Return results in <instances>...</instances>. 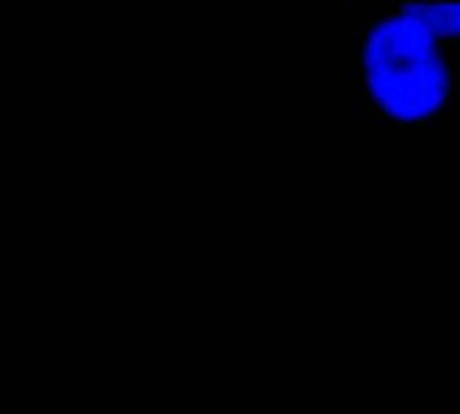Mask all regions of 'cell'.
<instances>
[{
	"label": "cell",
	"mask_w": 460,
	"mask_h": 414,
	"mask_svg": "<svg viewBox=\"0 0 460 414\" xmlns=\"http://www.w3.org/2000/svg\"><path fill=\"white\" fill-rule=\"evenodd\" d=\"M355 54H358V46H355V43H347V62H350V68H353Z\"/></svg>",
	"instance_id": "obj_6"
},
{
	"label": "cell",
	"mask_w": 460,
	"mask_h": 414,
	"mask_svg": "<svg viewBox=\"0 0 460 414\" xmlns=\"http://www.w3.org/2000/svg\"><path fill=\"white\" fill-rule=\"evenodd\" d=\"M361 108V100H355V97H350L347 100V113H350V119H353V113Z\"/></svg>",
	"instance_id": "obj_4"
},
{
	"label": "cell",
	"mask_w": 460,
	"mask_h": 414,
	"mask_svg": "<svg viewBox=\"0 0 460 414\" xmlns=\"http://www.w3.org/2000/svg\"><path fill=\"white\" fill-rule=\"evenodd\" d=\"M398 3L401 0H388L385 3V14H398Z\"/></svg>",
	"instance_id": "obj_5"
},
{
	"label": "cell",
	"mask_w": 460,
	"mask_h": 414,
	"mask_svg": "<svg viewBox=\"0 0 460 414\" xmlns=\"http://www.w3.org/2000/svg\"><path fill=\"white\" fill-rule=\"evenodd\" d=\"M452 97L460 100V60L452 62Z\"/></svg>",
	"instance_id": "obj_2"
},
{
	"label": "cell",
	"mask_w": 460,
	"mask_h": 414,
	"mask_svg": "<svg viewBox=\"0 0 460 414\" xmlns=\"http://www.w3.org/2000/svg\"><path fill=\"white\" fill-rule=\"evenodd\" d=\"M428 121H412V129H428Z\"/></svg>",
	"instance_id": "obj_8"
},
{
	"label": "cell",
	"mask_w": 460,
	"mask_h": 414,
	"mask_svg": "<svg viewBox=\"0 0 460 414\" xmlns=\"http://www.w3.org/2000/svg\"><path fill=\"white\" fill-rule=\"evenodd\" d=\"M385 11V3H371V8H369V16L374 19V16H380Z\"/></svg>",
	"instance_id": "obj_7"
},
{
	"label": "cell",
	"mask_w": 460,
	"mask_h": 414,
	"mask_svg": "<svg viewBox=\"0 0 460 414\" xmlns=\"http://www.w3.org/2000/svg\"><path fill=\"white\" fill-rule=\"evenodd\" d=\"M366 35H369V30H366V24H361V22L350 24V43H355V46H358V49L363 46Z\"/></svg>",
	"instance_id": "obj_1"
},
{
	"label": "cell",
	"mask_w": 460,
	"mask_h": 414,
	"mask_svg": "<svg viewBox=\"0 0 460 414\" xmlns=\"http://www.w3.org/2000/svg\"><path fill=\"white\" fill-rule=\"evenodd\" d=\"M444 121H447V110H439L434 119H430V127H444Z\"/></svg>",
	"instance_id": "obj_3"
}]
</instances>
